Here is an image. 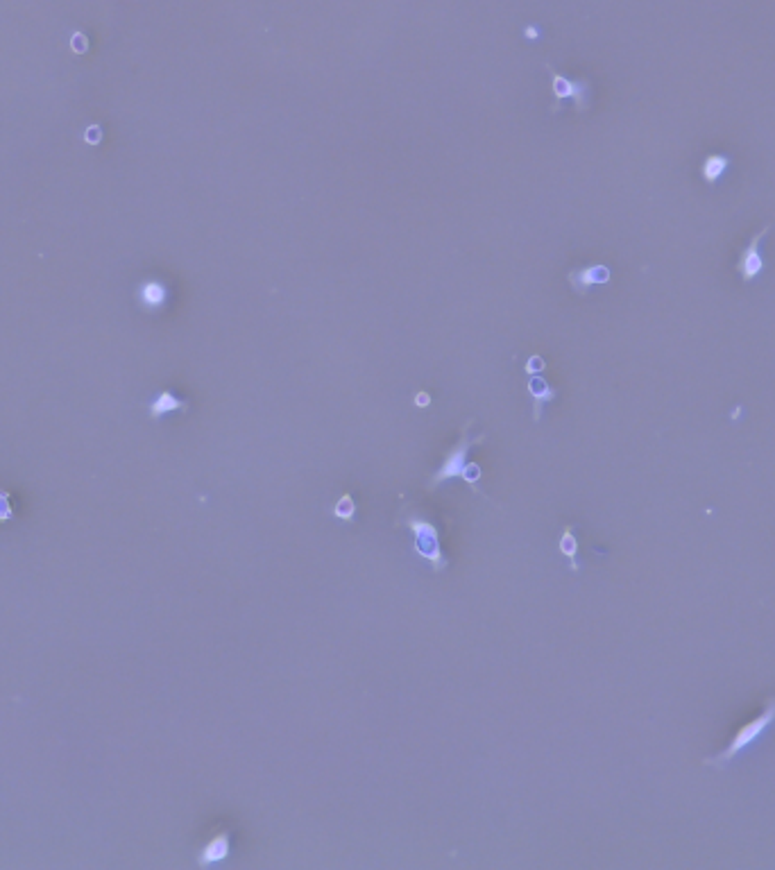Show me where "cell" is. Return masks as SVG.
<instances>
[{"label": "cell", "instance_id": "e0dca14e", "mask_svg": "<svg viewBox=\"0 0 775 870\" xmlns=\"http://www.w3.org/2000/svg\"><path fill=\"white\" fill-rule=\"evenodd\" d=\"M415 403H418L420 408H422V406H429V403H431L429 392H418V394H415Z\"/></svg>", "mask_w": 775, "mask_h": 870}, {"label": "cell", "instance_id": "8fae6325", "mask_svg": "<svg viewBox=\"0 0 775 870\" xmlns=\"http://www.w3.org/2000/svg\"><path fill=\"white\" fill-rule=\"evenodd\" d=\"M141 301L152 311L157 306H161L166 301V286L161 281H147L141 288Z\"/></svg>", "mask_w": 775, "mask_h": 870}, {"label": "cell", "instance_id": "52a82bcc", "mask_svg": "<svg viewBox=\"0 0 775 870\" xmlns=\"http://www.w3.org/2000/svg\"><path fill=\"white\" fill-rule=\"evenodd\" d=\"M229 848H231V837L229 832H221L204 845L198 854V866L206 868V866H213L218 861H223L229 857Z\"/></svg>", "mask_w": 775, "mask_h": 870}, {"label": "cell", "instance_id": "9c48e42d", "mask_svg": "<svg viewBox=\"0 0 775 870\" xmlns=\"http://www.w3.org/2000/svg\"><path fill=\"white\" fill-rule=\"evenodd\" d=\"M177 411H182V413L189 411V403L184 399H179V397H175L170 390H164L161 394H157V399L150 403V408H147V413H150L152 420H161L164 415L177 413Z\"/></svg>", "mask_w": 775, "mask_h": 870}, {"label": "cell", "instance_id": "7c38bea8", "mask_svg": "<svg viewBox=\"0 0 775 870\" xmlns=\"http://www.w3.org/2000/svg\"><path fill=\"white\" fill-rule=\"evenodd\" d=\"M558 547H560V553L564 555V558H569L572 571H578V560H576V555H578V540H576V535H574V526H564Z\"/></svg>", "mask_w": 775, "mask_h": 870}, {"label": "cell", "instance_id": "9a60e30c", "mask_svg": "<svg viewBox=\"0 0 775 870\" xmlns=\"http://www.w3.org/2000/svg\"><path fill=\"white\" fill-rule=\"evenodd\" d=\"M14 519V508H11V494L9 490H0V524Z\"/></svg>", "mask_w": 775, "mask_h": 870}, {"label": "cell", "instance_id": "2e32d148", "mask_svg": "<svg viewBox=\"0 0 775 870\" xmlns=\"http://www.w3.org/2000/svg\"><path fill=\"white\" fill-rule=\"evenodd\" d=\"M545 367H547V363H545V358L542 356H528V361H526V365H524V369H526V374L528 377H533V374H542L545 372Z\"/></svg>", "mask_w": 775, "mask_h": 870}, {"label": "cell", "instance_id": "5b68a950", "mask_svg": "<svg viewBox=\"0 0 775 870\" xmlns=\"http://www.w3.org/2000/svg\"><path fill=\"white\" fill-rule=\"evenodd\" d=\"M769 229L771 227H764L759 234L753 236V240L748 242V247L742 252V259H739V263H737V270H739V274H742V279L746 284H750L762 270H764V259L759 257V242L764 240V236L769 234Z\"/></svg>", "mask_w": 775, "mask_h": 870}, {"label": "cell", "instance_id": "ac0fdd59", "mask_svg": "<svg viewBox=\"0 0 775 870\" xmlns=\"http://www.w3.org/2000/svg\"><path fill=\"white\" fill-rule=\"evenodd\" d=\"M526 34H528V39H537V32H535V30H530V28H528V30H526Z\"/></svg>", "mask_w": 775, "mask_h": 870}, {"label": "cell", "instance_id": "3957f363", "mask_svg": "<svg viewBox=\"0 0 775 870\" xmlns=\"http://www.w3.org/2000/svg\"><path fill=\"white\" fill-rule=\"evenodd\" d=\"M547 71L551 73V91H553V96H555V104L551 107V111L558 113L562 100H567V98H572V100L576 102V111H578V113L587 111V107H589V100H587V96H589V82H587V79H569V77H564V75H560L558 71H555L551 64H547Z\"/></svg>", "mask_w": 775, "mask_h": 870}, {"label": "cell", "instance_id": "277c9868", "mask_svg": "<svg viewBox=\"0 0 775 870\" xmlns=\"http://www.w3.org/2000/svg\"><path fill=\"white\" fill-rule=\"evenodd\" d=\"M773 718H775V701L766 707V712L762 714V716H757L755 721H750L748 725H742V730H739L737 732V737L732 739V744L727 746V750L725 752H721L719 757H716V762H727V759H732L735 755L739 750H744V748H748L750 744H753V741L764 732V730L773 723Z\"/></svg>", "mask_w": 775, "mask_h": 870}, {"label": "cell", "instance_id": "4fadbf2b", "mask_svg": "<svg viewBox=\"0 0 775 870\" xmlns=\"http://www.w3.org/2000/svg\"><path fill=\"white\" fill-rule=\"evenodd\" d=\"M331 515L333 517H338V519H342L345 524H352V521L356 519V503H354V496L350 494V492H345L338 501H335V506L331 508Z\"/></svg>", "mask_w": 775, "mask_h": 870}, {"label": "cell", "instance_id": "5bb4252c", "mask_svg": "<svg viewBox=\"0 0 775 870\" xmlns=\"http://www.w3.org/2000/svg\"><path fill=\"white\" fill-rule=\"evenodd\" d=\"M462 479H465L469 485H472V492H481L479 490V481H481V467L476 465V462H467L465 465V469H462V474H460Z\"/></svg>", "mask_w": 775, "mask_h": 870}, {"label": "cell", "instance_id": "ba28073f", "mask_svg": "<svg viewBox=\"0 0 775 870\" xmlns=\"http://www.w3.org/2000/svg\"><path fill=\"white\" fill-rule=\"evenodd\" d=\"M526 390H528V394H530V399H533V420L540 422V420H542V406H545L547 401H553L555 390H553L540 374L528 377Z\"/></svg>", "mask_w": 775, "mask_h": 870}, {"label": "cell", "instance_id": "6da1fadb", "mask_svg": "<svg viewBox=\"0 0 775 870\" xmlns=\"http://www.w3.org/2000/svg\"><path fill=\"white\" fill-rule=\"evenodd\" d=\"M403 526H408L415 535V553L429 562L435 571H442L447 569V558L442 553V544H440V532H437V526L433 521H429L422 515H415L408 510V515L401 519Z\"/></svg>", "mask_w": 775, "mask_h": 870}, {"label": "cell", "instance_id": "7a4b0ae2", "mask_svg": "<svg viewBox=\"0 0 775 870\" xmlns=\"http://www.w3.org/2000/svg\"><path fill=\"white\" fill-rule=\"evenodd\" d=\"M469 426H472V422H467V424H465V428H462L460 440L456 442V447L449 451L447 460H445L442 465H440V469H437V472L433 474V479H431V483H429L431 490H433V487L440 485V483H445V481L458 479L460 474H462V469H465V465H467V454H469V449H472L474 445H481V442H485V435L467 437Z\"/></svg>", "mask_w": 775, "mask_h": 870}, {"label": "cell", "instance_id": "30bf717a", "mask_svg": "<svg viewBox=\"0 0 775 870\" xmlns=\"http://www.w3.org/2000/svg\"><path fill=\"white\" fill-rule=\"evenodd\" d=\"M727 168V159L723 155H710L708 159L703 161V168H701V175L708 184H716L723 172Z\"/></svg>", "mask_w": 775, "mask_h": 870}, {"label": "cell", "instance_id": "8992f818", "mask_svg": "<svg viewBox=\"0 0 775 870\" xmlns=\"http://www.w3.org/2000/svg\"><path fill=\"white\" fill-rule=\"evenodd\" d=\"M610 281V268L608 265H589L583 270L569 272V284L578 295H585L592 286H601Z\"/></svg>", "mask_w": 775, "mask_h": 870}]
</instances>
